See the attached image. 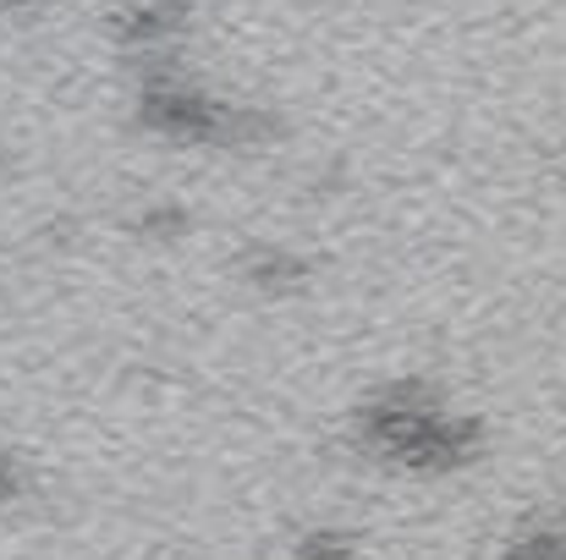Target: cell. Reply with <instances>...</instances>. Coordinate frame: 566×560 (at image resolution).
Listing matches in <instances>:
<instances>
[{"label":"cell","mask_w":566,"mask_h":560,"mask_svg":"<svg viewBox=\"0 0 566 560\" xmlns=\"http://www.w3.org/2000/svg\"><path fill=\"white\" fill-rule=\"evenodd\" d=\"M358 533H347V528H308L303 539H297V560H358Z\"/></svg>","instance_id":"3"},{"label":"cell","mask_w":566,"mask_h":560,"mask_svg":"<svg viewBox=\"0 0 566 560\" xmlns=\"http://www.w3.org/2000/svg\"><path fill=\"white\" fill-rule=\"evenodd\" d=\"M501 560H566V511L534 517V522L506 545V556Z\"/></svg>","instance_id":"2"},{"label":"cell","mask_w":566,"mask_h":560,"mask_svg":"<svg viewBox=\"0 0 566 560\" xmlns=\"http://www.w3.org/2000/svg\"><path fill=\"white\" fill-rule=\"evenodd\" d=\"M358 445L379 462H396L412 473H457L484 456V423L446 412V401L412 379V384L379 390L358 412Z\"/></svg>","instance_id":"1"}]
</instances>
